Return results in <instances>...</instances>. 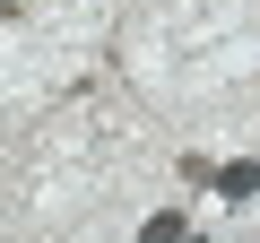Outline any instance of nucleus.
Segmentation results:
<instances>
[{
	"label": "nucleus",
	"mask_w": 260,
	"mask_h": 243,
	"mask_svg": "<svg viewBox=\"0 0 260 243\" xmlns=\"http://www.w3.org/2000/svg\"><path fill=\"white\" fill-rule=\"evenodd\" d=\"M208 183H217L225 200H251V191H260V165H251V157H234V165H225V174H208Z\"/></svg>",
	"instance_id": "f257e3e1"
},
{
	"label": "nucleus",
	"mask_w": 260,
	"mask_h": 243,
	"mask_svg": "<svg viewBox=\"0 0 260 243\" xmlns=\"http://www.w3.org/2000/svg\"><path fill=\"white\" fill-rule=\"evenodd\" d=\"M139 243H200V234H191V217H174V208H156V217L139 226Z\"/></svg>",
	"instance_id": "f03ea898"
},
{
	"label": "nucleus",
	"mask_w": 260,
	"mask_h": 243,
	"mask_svg": "<svg viewBox=\"0 0 260 243\" xmlns=\"http://www.w3.org/2000/svg\"><path fill=\"white\" fill-rule=\"evenodd\" d=\"M18 9H26V0H0V18H18Z\"/></svg>",
	"instance_id": "7ed1b4c3"
}]
</instances>
